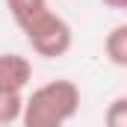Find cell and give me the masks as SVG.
Returning <instances> with one entry per match:
<instances>
[{
	"instance_id": "obj_6",
	"label": "cell",
	"mask_w": 127,
	"mask_h": 127,
	"mask_svg": "<svg viewBox=\"0 0 127 127\" xmlns=\"http://www.w3.org/2000/svg\"><path fill=\"white\" fill-rule=\"evenodd\" d=\"M6 9H9L15 24H24L27 18H32V15L47 9V0H6Z\"/></svg>"
},
{
	"instance_id": "obj_2",
	"label": "cell",
	"mask_w": 127,
	"mask_h": 127,
	"mask_svg": "<svg viewBox=\"0 0 127 127\" xmlns=\"http://www.w3.org/2000/svg\"><path fill=\"white\" fill-rule=\"evenodd\" d=\"M18 27L24 32L27 44L32 47V53H38V56H44V59H59V56H65V53L71 50V44H74V30H71V24L65 21L62 15H56L50 6H47L44 12L27 18V21L18 24Z\"/></svg>"
},
{
	"instance_id": "obj_9",
	"label": "cell",
	"mask_w": 127,
	"mask_h": 127,
	"mask_svg": "<svg viewBox=\"0 0 127 127\" xmlns=\"http://www.w3.org/2000/svg\"><path fill=\"white\" fill-rule=\"evenodd\" d=\"M124 12H127V9H124Z\"/></svg>"
},
{
	"instance_id": "obj_4",
	"label": "cell",
	"mask_w": 127,
	"mask_h": 127,
	"mask_svg": "<svg viewBox=\"0 0 127 127\" xmlns=\"http://www.w3.org/2000/svg\"><path fill=\"white\" fill-rule=\"evenodd\" d=\"M103 53L115 68H127V24H115L103 38Z\"/></svg>"
},
{
	"instance_id": "obj_3",
	"label": "cell",
	"mask_w": 127,
	"mask_h": 127,
	"mask_svg": "<svg viewBox=\"0 0 127 127\" xmlns=\"http://www.w3.org/2000/svg\"><path fill=\"white\" fill-rule=\"evenodd\" d=\"M32 80V65L21 53H0V92H21Z\"/></svg>"
},
{
	"instance_id": "obj_8",
	"label": "cell",
	"mask_w": 127,
	"mask_h": 127,
	"mask_svg": "<svg viewBox=\"0 0 127 127\" xmlns=\"http://www.w3.org/2000/svg\"><path fill=\"white\" fill-rule=\"evenodd\" d=\"M100 3H103V6H109V9H121V12L127 9V0H100Z\"/></svg>"
},
{
	"instance_id": "obj_5",
	"label": "cell",
	"mask_w": 127,
	"mask_h": 127,
	"mask_svg": "<svg viewBox=\"0 0 127 127\" xmlns=\"http://www.w3.org/2000/svg\"><path fill=\"white\" fill-rule=\"evenodd\" d=\"M24 103L27 97L21 92H0V127H12L15 121H21Z\"/></svg>"
},
{
	"instance_id": "obj_1",
	"label": "cell",
	"mask_w": 127,
	"mask_h": 127,
	"mask_svg": "<svg viewBox=\"0 0 127 127\" xmlns=\"http://www.w3.org/2000/svg\"><path fill=\"white\" fill-rule=\"evenodd\" d=\"M80 112V89L74 80H50L24 103L21 127H65Z\"/></svg>"
},
{
	"instance_id": "obj_7",
	"label": "cell",
	"mask_w": 127,
	"mask_h": 127,
	"mask_svg": "<svg viewBox=\"0 0 127 127\" xmlns=\"http://www.w3.org/2000/svg\"><path fill=\"white\" fill-rule=\"evenodd\" d=\"M103 127H127V95L109 100L103 112Z\"/></svg>"
}]
</instances>
